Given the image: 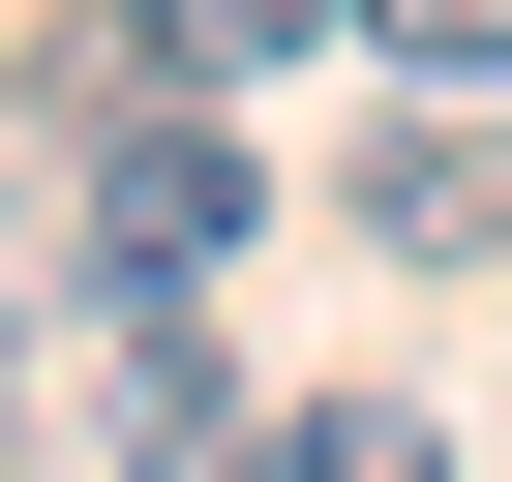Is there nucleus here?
Returning a JSON list of instances; mask_svg holds the SVG:
<instances>
[{
    "mask_svg": "<svg viewBox=\"0 0 512 482\" xmlns=\"http://www.w3.org/2000/svg\"><path fill=\"white\" fill-rule=\"evenodd\" d=\"M362 241H392V272H452V241H512V151H482V121H392V151H362Z\"/></svg>",
    "mask_w": 512,
    "mask_h": 482,
    "instance_id": "3",
    "label": "nucleus"
},
{
    "mask_svg": "<svg viewBox=\"0 0 512 482\" xmlns=\"http://www.w3.org/2000/svg\"><path fill=\"white\" fill-rule=\"evenodd\" d=\"M211 241H241V121L151 61V91L91 121V272H211Z\"/></svg>",
    "mask_w": 512,
    "mask_h": 482,
    "instance_id": "1",
    "label": "nucleus"
},
{
    "mask_svg": "<svg viewBox=\"0 0 512 482\" xmlns=\"http://www.w3.org/2000/svg\"><path fill=\"white\" fill-rule=\"evenodd\" d=\"M0 422H31V362H0Z\"/></svg>",
    "mask_w": 512,
    "mask_h": 482,
    "instance_id": "7",
    "label": "nucleus"
},
{
    "mask_svg": "<svg viewBox=\"0 0 512 482\" xmlns=\"http://www.w3.org/2000/svg\"><path fill=\"white\" fill-rule=\"evenodd\" d=\"M362 0H121V61H181V91H241V61H332Z\"/></svg>",
    "mask_w": 512,
    "mask_h": 482,
    "instance_id": "4",
    "label": "nucleus"
},
{
    "mask_svg": "<svg viewBox=\"0 0 512 482\" xmlns=\"http://www.w3.org/2000/svg\"><path fill=\"white\" fill-rule=\"evenodd\" d=\"M241 482H452L422 392H302V422H241Z\"/></svg>",
    "mask_w": 512,
    "mask_h": 482,
    "instance_id": "5",
    "label": "nucleus"
},
{
    "mask_svg": "<svg viewBox=\"0 0 512 482\" xmlns=\"http://www.w3.org/2000/svg\"><path fill=\"white\" fill-rule=\"evenodd\" d=\"M151 482H241V392H211V332H181V272H121V392H91Z\"/></svg>",
    "mask_w": 512,
    "mask_h": 482,
    "instance_id": "2",
    "label": "nucleus"
},
{
    "mask_svg": "<svg viewBox=\"0 0 512 482\" xmlns=\"http://www.w3.org/2000/svg\"><path fill=\"white\" fill-rule=\"evenodd\" d=\"M362 61L392 91H512V0H362Z\"/></svg>",
    "mask_w": 512,
    "mask_h": 482,
    "instance_id": "6",
    "label": "nucleus"
}]
</instances>
